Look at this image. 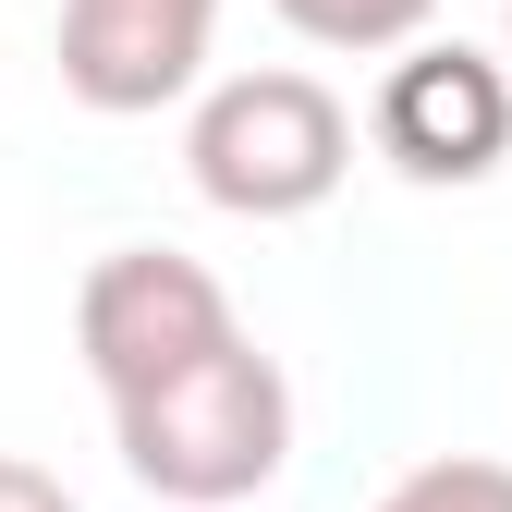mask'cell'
Returning a JSON list of instances; mask_svg holds the SVG:
<instances>
[{
    "instance_id": "cell-2",
    "label": "cell",
    "mask_w": 512,
    "mask_h": 512,
    "mask_svg": "<svg viewBox=\"0 0 512 512\" xmlns=\"http://www.w3.org/2000/svg\"><path fill=\"white\" fill-rule=\"evenodd\" d=\"M183 171H196V196L220 220H317L342 196V171H354V110L317 74H293V61L220 74V86H196Z\"/></svg>"
},
{
    "instance_id": "cell-4",
    "label": "cell",
    "mask_w": 512,
    "mask_h": 512,
    "mask_svg": "<svg viewBox=\"0 0 512 512\" xmlns=\"http://www.w3.org/2000/svg\"><path fill=\"white\" fill-rule=\"evenodd\" d=\"M232 330H244L232 293L196 256H171V244H110L86 269V293H74V354H86V378L110 403L171 378V366H196V354H220Z\"/></svg>"
},
{
    "instance_id": "cell-7",
    "label": "cell",
    "mask_w": 512,
    "mask_h": 512,
    "mask_svg": "<svg viewBox=\"0 0 512 512\" xmlns=\"http://www.w3.org/2000/svg\"><path fill=\"white\" fill-rule=\"evenodd\" d=\"M366 512H512V464H488V452H427L415 476H391Z\"/></svg>"
},
{
    "instance_id": "cell-6",
    "label": "cell",
    "mask_w": 512,
    "mask_h": 512,
    "mask_svg": "<svg viewBox=\"0 0 512 512\" xmlns=\"http://www.w3.org/2000/svg\"><path fill=\"white\" fill-rule=\"evenodd\" d=\"M269 13L305 37V49H342V61H391L439 25V0H269Z\"/></svg>"
},
{
    "instance_id": "cell-5",
    "label": "cell",
    "mask_w": 512,
    "mask_h": 512,
    "mask_svg": "<svg viewBox=\"0 0 512 512\" xmlns=\"http://www.w3.org/2000/svg\"><path fill=\"white\" fill-rule=\"evenodd\" d=\"M220 0H61V86L98 122H147L208 86Z\"/></svg>"
},
{
    "instance_id": "cell-1",
    "label": "cell",
    "mask_w": 512,
    "mask_h": 512,
    "mask_svg": "<svg viewBox=\"0 0 512 512\" xmlns=\"http://www.w3.org/2000/svg\"><path fill=\"white\" fill-rule=\"evenodd\" d=\"M110 452H122V476H135L147 500L232 512V500H256L293 464V378H281V354H256L232 330L220 354L122 391L110 403Z\"/></svg>"
},
{
    "instance_id": "cell-8",
    "label": "cell",
    "mask_w": 512,
    "mask_h": 512,
    "mask_svg": "<svg viewBox=\"0 0 512 512\" xmlns=\"http://www.w3.org/2000/svg\"><path fill=\"white\" fill-rule=\"evenodd\" d=\"M0 512H86V500L61 488L49 464H25V452H0Z\"/></svg>"
},
{
    "instance_id": "cell-9",
    "label": "cell",
    "mask_w": 512,
    "mask_h": 512,
    "mask_svg": "<svg viewBox=\"0 0 512 512\" xmlns=\"http://www.w3.org/2000/svg\"><path fill=\"white\" fill-rule=\"evenodd\" d=\"M500 49H512V0H500Z\"/></svg>"
},
{
    "instance_id": "cell-3",
    "label": "cell",
    "mask_w": 512,
    "mask_h": 512,
    "mask_svg": "<svg viewBox=\"0 0 512 512\" xmlns=\"http://www.w3.org/2000/svg\"><path fill=\"white\" fill-rule=\"evenodd\" d=\"M366 135L403 183H488L512 159V49L427 25L415 49H391V74L366 98Z\"/></svg>"
}]
</instances>
